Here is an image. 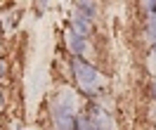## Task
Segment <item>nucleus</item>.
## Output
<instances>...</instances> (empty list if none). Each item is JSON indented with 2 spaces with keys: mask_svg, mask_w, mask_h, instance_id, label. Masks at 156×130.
Returning a JSON list of instances; mask_svg holds the SVG:
<instances>
[{
  "mask_svg": "<svg viewBox=\"0 0 156 130\" xmlns=\"http://www.w3.org/2000/svg\"><path fill=\"white\" fill-rule=\"evenodd\" d=\"M149 38L156 40V17H151V21H149Z\"/></svg>",
  "mask_w": 156,
  "mask_h": 130,
  "instance_id": "nucleus-2",
  "label": "nucleus"
},
{
  "mask_svg": "<svg viewBox=\"0 0 156 130\" xmlns=\"http://www.w3.org/2000/svg\"><path fill=\"white\" fill-rule=\"evenodd\" d=\"M149 66H151V71L156 73V47H154V52H151V57H149Z\"/></svg>",
  "mask_w": 156,
  "mask_h": 130,
  "instance_id": "nucleus-3",
  "label": "nucleus"
},
{
  "mask_svg": "<svg viewBox=\"0 0 156 130\" xmlns=\"http://www.w3.org/2000/svg\"><path fill=\"white\" fill-rule=\"evenodd\" d=\"M2 69H5V64H0V76H2Z\"/></svg>",
  "mask_w": 156,
  "mask_h": 130,
  "instance_id": "nucleus-4",
  "label": "nucleus"
},
{
  "mask_svg": "<svg viewBox=\"0 0 156 130\" xmlns=\"http://www.w3.org/2000/svg\"><path fill=\"white\" fill-rule=\"evenodd\" d=\"M76 76H78V80H83V83H90V80H95L97 76H95V71L90 69V66H85V64H76Z\"/></svg>",
  "mask_w": 156,
  "mask_h": 130,
  "instance_id": "nucleus-1",
  "label": "nucleus"
},
{
  "mask_svg": "<svg viewBox=\"0 0 156 130\" xmlns=\"http://www.w3.org/2000/svg\"><path fill=\"white\" fill-rule=\"evenodd\" d=\"M154 95H156V83H154Z\"/></svg>",
  "mask_w": 156,
  "mask_h": 130,
  "instance_id": "nucleus-5",
  "label": "nucleus"
}]
</instances>
